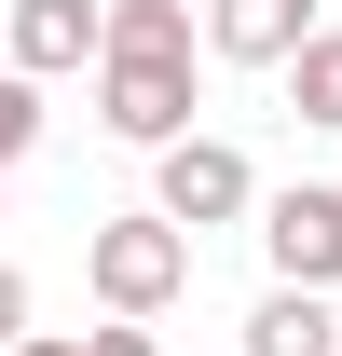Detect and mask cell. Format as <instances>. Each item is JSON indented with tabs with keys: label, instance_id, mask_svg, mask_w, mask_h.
I'll list each match as a JSON object with an SVG mask.
<instances>
[{
	"label": "cell",
	"instance_id": "277c9868",
	"mask_svg": "<svg viewBox=\"0 0 342 356\" xmlns=\"http://www.w3.org/2000/svg\"><path fill=\"white\" fill-rule=\"evenodd\" d=\"M260 247H274V288H342V192L301 178L260 206Z\"/></svg>",
	"mask_w": 342,
	"mask_h": 356
},
{
	"label": "cell",
	"instance_id": "6da1fadb",
	"mask_svg": "<svg viewBox=\"0 0 342 356\" xmlns=\"http://www.w3.org/2000/svg\"><path fill=\"white\" fill-rule=\"evenodd\" d=\"M83 274H96V302L110 315H165L178 288H192V233L151 206V220H96L83 233Z\"/></svg>",
	"mask_w": 342,
	"mask_h": 356
},
{
	"label": "cell",
	"instance_id": "8992f818",
	"mask_svg": "<svg viewBox=\"0 0 342 356\" xmlns=\"http://www.w3.org/2000/svg\"><path fill=\"white\" fill-rule=\"evenodd\" d=\"M206 42L233 55V69H288V55L315 42V0H206Z\"/></svg>",
	"mask_w": 342,
	"mask_h": 356
},
{
	"label": "cell",
	"instance_id": "30bf717a",
	"mask_svg": "<svg viewBox=\"0 0 342 356\" xmlns=\"http://www.w3.org/2000/svg\"><path fill=\"white\" fill-rule=\"evenodd\" d=\"M28 151H42V83L0 69V165H28Z\"/></svg>",
	"mask_w": 342,
	"mask_h": 356
},
{
	"label": "cell",
	"instance_id": "7c38bea8",
	"mask_svg": "<svg viewBox=\"0 0 342 356\" xmlns=\"http://www.w3.org/2000/svg\"><path fill=\"white\" fill-rule=\"evenodd\" d=\"M14 343H28V274L0 261V356H14Z\"/></svg>",
	"mask_w": 342,
	"mask_h": 356
},
{
	"label": "cell",
	"instance_id": "5bb4252c",
	"mask_svg": "<svg viewBox=\"0 0 342 356\" xmlns=\"http://www.w3.org/2000/svg\"><path fill=\"white\" fill-rule=\"evenodd\" d=\"M0 69H14V42H0Z\"/></svg>",
	"mask_w": 342,
	"mask_h": 356
},
{
	"label": "cell",
	"instance_id": "ba28073f",
	"mask_svg": "<svg viewBox=\"0 0 342 356\" xmlns=\"http://www.w3.org/2000/svg\"><path fill=\"white\" fill-rule=\"evenodd\" d=\"M274 83H288V110H301L315 137H342V28H315V42H301Z\"/></svg>",
	"mask_w": 342,
	"mask_h": 356
},
{
	"label": "cell",
	"instance_id": "8fae6325",
	"mask_svg": "<svg viewBox=\"0 0 342 356\" xmlns=\"http://www.w3.org/2000/svg\"><path fill=\"white\" fill-rule=\"evenodd\" d=\"M83 356H151V315H110V329H83Z\"/></svg>",
	"mask_w": 342,
	"mask_h": 356
},
{
	"label": "cell",
	"instance_id": "7a4b0ae2",
	"mask_svg": "<svg viewBox=\"0 0 342 356\" xmlns=\"http://www.w3.org/2000/svg\"><path fill=\"white\" fill-rule=\"evenodd\" d=\"M96 124L137 151H178L192 137V55H96Z\"/></svg>",
	"mask_w": 342,
	"mask_h": 356
},
{
	"label": "cell",
	"instance_id": "5b68a950",
	"mask_svg": "<svg viewBox=\"0 0 342 356\" xmlns=\"http://www.w3.org/2000/svg\"><path fill=\"white\" fill-rule=\"evenodd\" d=\"M0 42H14V69H28V83L96 69V55H110V0H14V28H0Z\"/></svg>",
	"mask_w": 342,
	"mask_h": 356
},
{
	"label": "cell",
	"instance_id": "3957f363",
	"mask_svg": "<svg viewBox=\"0 0 342 356\" xmlns=\"http://www.w3.org/2000/svg\"><path fill=\"white\" fill-rule=\"evenodd\" d=\"M151 206H165L178 233H219V220H247L260 206V178L233 137H178V151H151Z\"/></svg>",
	"mask_w": 342,
	"mask_h": 356
},
{
	"label": "cell",
	"instance_id": "52a82bcc",
	"mask_svg": "<svg viewBox=\"0 0 342 356\" xmlns=\"http://www.w3.org/2000/svg\"><path fill=\"white\" fill-rule=\"evenodd\" d=\"M247 356H342V315H329V288H274V302L247 315Z\"/></svg>",
	"mask_w": 342,
	"mask_h": 356
},
{
	"label": "cell",
	"instance_id": "4fadbf2b",
	"mask_svg": "<svg viewBox=\"0 0 342 356\" xmlns=\"http://www.w3.org/2000/svg\"><path fill=\"white\" fill-rule=\"evenodd\" d=\"M14 356H83V343H55V329H28V343H14Z\"/></svg>",
	"mask_w": 342,
	"mask_h": 356
},
{
	"label": "cell",
	"instance_id": "9c48e42d",
	"mask_svg": "<svg viewBox=\"0 0 342 356\" xmlns=\"http://www.w3.org/2000/svg\"><path fill=\"white\" fill-rule=\"evenodd\" d=\"M110 55H192V14L178 0H110Z\"/></svg>",
	"mask_w": 342,
	"mask_h": 356
}]
</instances>
